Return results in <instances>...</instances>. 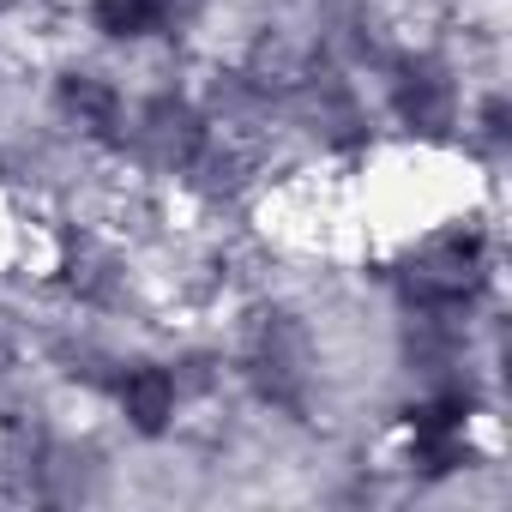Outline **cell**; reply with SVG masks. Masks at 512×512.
I'll return each mask as SVG.
<instances>
[{"label": "cell", "instance_id": "1", "mask_svg": "<svg viewBox=\"0 0 512 512\" xmlns=\"http://www.w3.org/2000/svg\"><path fill=\"white\" fill-rule=\"evenodd\" d=\"M139 151L151 169H193L199 157H205V145H211V121L187 103V97H157V103H145L139 115H127V139H121V151Z\"/></svg>", "mask_w": 512, "mask_h": 512}, {"label": "cell", "instance_id": "2", "mask_svg": "<svg viewBox=\"0 0 512 512\" xmlns=\"http://www.w3.org/2000/svg\"><path fill=\"white\" fill-rule=\"evenodd\" d=\"M392 115H398L404 133L440 139L458 121V79H452V67L434 61V55H404L392 67Z\"/></svg>", "mask_w": 512, "mask_h": 512}, {"label": "cell", "instance_id": "3", "mask_svg": "<svg viewBox=\"0 0 512 512\" xmlns=\"http://www.w3.org/2000/svg\"><path fill=\"white\" fill-rule=\"evenodd\" d=\"M55 115H61L73 133L97 139V145H121V139H127V97H121V85H115L109 73H97V67H67V73L55 79Z\"/></svg>", "mask_w": 512, "mask_h": 512}, {"label": "cell", "instance_id": "4", "mask_svg": "<svg viewBox=\"0 0 512 512\" xmlns=\"http://www.w3.org/2000/svg\"><path fill=\"white\" fill-rule=\"evenodd\" d=\"M115 404H121V416H127V428H133V434L157 440V434H169V428H175L181 380H175L163 362H133V368H121V374H115Z\"/></svg>", "mask_w": 512, "mask_h": 512}, {"label": "cell", "instance_id": "5", "mask_svg": "<svg viewBox=\"0 0 512 512\" xmlns=\"http://www.w3.org/2000/svg\"><path fill=\"white\" fill-rule=\"evenodd\" d=\"M91 31L103 43H151V37H169L163 13H157V0H91Z\"/></svg>", "mask_w": 512, "mask_h": 512}, {"label": "cell", "instance_id": "6", "mask_svg": "<svg viewBox=\"0 0 512 512\" xmlns=\"http://www.w3.org/2000/svg\"><path fill=\"white\" fill-rule=\"evenodd\" d=\"M476 139H482V145H494V151L512 139V127H506V97H500V91H494V97H482V109H476Z\"/></svg>", "mask_w": 512, "mask_h": 512}]
</instances>
